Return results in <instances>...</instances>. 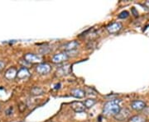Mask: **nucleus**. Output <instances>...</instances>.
Wrapping results in <instances>:
<instances>
[{
	"label": "nucleus",
	"instance_id": "obj_1",
	"mask_svg": "<svg viewBox=\"0 0 149 122\" xmlns=\"http://www.w3.org/2000/svg\"><path fill=\"white\" fill-rule=\"evenodd\" d=\"M119 100H112L106 102L103 108V113L107 116L116 115L121 110Z\"/></svg>",
	"mask_w": 149,
	"mask_h": 122
},
{
	"label": "nucleus",
	"instance_id": "obj_2",
	"mask_svg": "<svg viewBox=\"0 0 149 122\" xmlns=\"http://www.w3.org/2000/svg\"><path fill=\"white\" fill-rule=\"evenodd\" d=\"M123 28V24L119 22H115L110 23L106 27V30L110 34H116L118 33L121 29Z\"/></svg>",
	"mask_w": 149,
	"mask_h": 122
},
{
	"label": "nucleus",
	"instance_id": "obj_3",
	"mask_svg": "<svg viewBox=\"0 0 149 122\" xmlns=\"http://www.w3.org/2000/svg\"><path fill=\"white\" fill-rule=\"evenodd\" d=\"M130 115V111L127 108H124V109H121L120 111L116 115H114V117L117 120V121H125L127 120Z\"/></svg>",
	"mask_w": 149,
	"mask_h": 122
},
{
	"label": "nucleus",
	"instance_id": "obj_4",
	"mask_svg": "<svg viewBox=\"0 0 149 122\" xmlns=\"http://www.w3.org/2000/svg\"><path fill=\"white\" fill-rule=\"evenodd\" d=\"M69 59V55L66 53H59L52 57V62L55 64H61L66 61Z\"/></svg>",
	"mask_w": 149,
	"mask_h": 122
},
{
	"label": "nucleus",
	"instance_id": "obj_5",
	"mask_svg": "<svg viewBox=\"0 0 149 122\" xmlns=\"http://www.w3.org/2000/svg\"><path fill=\"white\" fill-rule=\"evenodd\" d=\"M24 59L29 63H38L42 61V57L33 53H28L24 55Z\"/></svg>",
	"mask_w": 149,
	"mask_h": 122
},
{
	"label": "nucleus",
	"instance_id": "obj_6",
	"mask_svg": "<svg viewBox=\"0 0 149 122\" xmlns=\"http://www.w3.org/2000/svg\"><path fill=\"white\" fill-rule=\"evenodd\" d=\"M51 68L48 64H39L36 67V70L39 74H47L51 71Z\"/></svg>",
	"mask_w": 149,
	"mask_h": 122
},
{
	"label": "nucleus",
	"instance_id": "obj_7",
	"mask_svg": "<svg viewBox=\"0 0 149 122\" xmlns=\"http://www.w3.org/2000/svg\"><path fill=\"white\" fill-rule=\"evenodd\" d=\"M71 109L76 112V113H80V112H84L85 111V107L83 102L80 101H74L71 104Z\"/></svg>",
	"mask_w": 149,
	"mask_h": 122
},
{
	"label": "nucleus",
	"instance_id": "obj_8",
	"mask_svg": "<svg viewBox=\"0 0 149 122\" xmlns=\"http://www.w3.org/2000/svg\"><path fill=\"white\" fill-rule=\"evenodd\" d=\"M146 107V103L142 101H133L131 102V108L134 111H139Z\"/></svg>",
	"mask_w": 149,
	"mask_h": 122
},
{
	"label": "nucleus",
	"instance_id": "obj_9",
	"mask_svg": "<svg viewBox=\"0 0 149 122\" xmlns=\"http://www.w3.org/2000/svg\"><path fill=\"white\" fill-rule=\"evenodd\" d=\"M79 45H80V44L77 41H72L65 45L64 50L66 51H73L74 50L77 49Z\"/></svg>",
	"mask_w": 149,
	"mask_h": 122
},
{
	"label": "nucleus",
	"instance_id": "obj_10",
	"mask_svg": "<svg viewBox=\"0 0 149 122\" xmlns=\"http://www.w3.org/2000/svg\"><path fill=\"white\" fill-rule=\"evenodd\" d=\"M30 76V73H29L28 69L26 68H22L19 69V71L17 73V78L18 79H26Z\"/></svg>",
	"mask_w": 149,
	"mask_h": 122
},
{
	"label": "nucleus",
	"instance_id": "obj_11",
	"mask_svg": "<svg viewBox=\"0 0 149 122\" xmlns=\"http://www.w3.org/2000/svg\"><path fill=\"white\" fill-rule=\"evenodd\" d=\"M17 73H18V72H17V70H16L15 68H10V69H8L7 71H6L4 77L7 80H12V79H15L17 77Z\"/></svg>",
	"mask_w": 149,
	"mask_h": 122
},
{
	"label": "nucleus",
	"instance_id": "obj_12",
	"mask_svg": "<svg viewBox=\"0 0 149 122\" xmlns=\"http://www.w3.org/2000/svg\"><path fill=\"white\" fill-rule=\"evenodd\" d=\"M71 95L76 98H83L85 96V92L84 90L80 89V88H76L71 90Z\"/></svg>",
	"mask_w": 149,
	"mask_h": 122
},
{
	"label": "nucleus",
	"instance_id": "obj_13",
	"mask_svg": "<svg viewBox=\"0 0 149 122\" xmlns=\"http://www.w3.org/2000/svg\"><path fill=\"white\" fill-rule=\"evenodd\" d=\"M128 122H147V120H146V117H144L142 115H133L131 118H129Z\"/></svg>",
	"mask_w": 149,
	"mask_h": 122
},
{
	"label": "nucleus",
	"instance_id": "obj_14",
	"mask_svg": "<svg viewBox=\"0 0 149 122\" xmlns=\"http://www.w3.org/2000/svg\"><path fill=\"white\" fill-rule=\"evenodd\" d=\"M83 103L85 105V108H91L96 104V100L94 98H89V99H86Z\"/></svg>",
	"mask_w": 149,
	"mask_h": 122
},
{
	"label": "nucleus",
	"instance_id": "obj_15",
	"mask_svg": "<svg viewBox=\"0 0 149 122\" xmlns=\"http://www.w3.org/2000/svg\"><path fill=\"white\" fill-rule=\"evenodd\" d=\"M31 93L34 96H39V95H42L44 93V90L42 88L39 87H32V89L31 90Z\"/></svg>",
	"mask_w": 149,
	"mask_h": 122
},
{
	"label": "nucleus",
	"instance_id": "obj_16",
	"mask_svg": "<svg viewBox=\"0 0 149 122\" xmlns=\"http://www.w3.org/2000/svg\"><path fill=\"white\" fill-rule=\"evenodd\" d=\"M128 16H129V13H128V11H123L122 13H120L119 14V18H120V19H125V18L128 17Z\"/></svg>",
	"mask_w": 149,
	"mask_h": 122
},
{
	"label": "nucleus",
	"instance_id": "obj_17",
	"mask_svg": "<svg viewBox=\"0 0 149 122\" xmlns=\"http://www.w3.org/2000/svg\"><path fill=\"white\" fill-rule=\"evenodd\" d=\"M4 65H5V64H4L3 61H0V72H1V70L4 68Z\"/></svg>",
	"mask_w": 149,
	"mask_h": 122
},
{
	"label": "nucleus",
	"instance_id": "obj_18",
	"mask_svg": "<svg viewBox=\"0 0 149 122\" xmlns=\"http://www.w3.org/2000/svg\"><path fill=\"white\" fill-rule=\"evenodd\" d=\"M144 5H145V6H146V7H148V8L149 9V0L148 1H146V2L144 3Z\"/></svg>",
	"mask_w": 149,
	"mask_h": 122
}]
</instances>
